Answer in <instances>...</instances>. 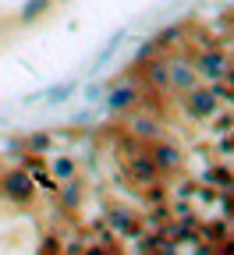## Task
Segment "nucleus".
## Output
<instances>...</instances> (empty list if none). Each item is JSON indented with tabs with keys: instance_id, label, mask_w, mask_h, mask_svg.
<instances>
[{
	"instance_id": "6e6552de",
	"label": "nucleus",
	"mask_w": 234,
	"mask_h": 255,
	"mask_svg": "<svg viewBox=\"0 0 234 255\" xmlns=\"http://www.w3.org/2000/svg\"><path fill=\"white\" fill-rule=\"evenodd\" d=\"M139 85H131V82H121V85H114L110 92H107V110L110 114H131L139 107Z\"/></svg>"
},
{
	"instance_id": "39448f33",
	"label": "nucleus",
	"mask_w": 234,
	"mask_h": 255,
	"mask_svg": "<svg viewBox=\"0 0 234 255\" xmlns=\"http://www.w3.org/2000/svg\"><path fill=\"white\" fill-rule=\"evenodd\" d=\"M231 53L227 50H220V46H213V50H203L195 60H192V68H195V75L203 78V82H220L224 75H227V68H231Z\"/></svg>"
},
{
	"instance_id": "f257e3e1",
	"label": "nucleus",
	"mask_w": 234,
	"mask_h": 255,
	"mask_svg": "<svg viewBox=\"0 0 234 255\" xmlns=\"http://www.w3.org/2000/svg\"><path fill=\"white\" fill-rule=\"evenodd\" d=\"M121 167H124V174L131 177V184H139L142 191L163 181L160 170L153 167L146 145H139V138H124V142H121Z\"/></svg>"
},
{
	"instance_id": "9d476101",
	"label": "nucleus",
	"mask_w": 234,
	"mask_h": 255,
	"mask_svg": "<svg viewBox=\"0 0 234 255\" xmlns=\"http://www.w3.org/2000/svg\"><path fill=\"white\" fill-rule=\"evenodd\" d=\"M50 174H53V181L60 184V181H71V177H78V159L71 156V152H57L53 159H50V167H46Z\"/></svg>"
},
{
	"instance_id": "a211bd4d",
	"label": "nucleus",
	"mask_w": 234,
	"mask_h": 255,
	"mask_svg": "<svg viewBox=\"0 0 234 255\" xmlns=\"http://www.w3.org/2000/svg\"><path fill=\"white\" fill-rule=\"evenodd\" d=\"M39 255H57V238H46L43 248H39Z\"/></svg>"
},
{
	"instance_id": "f8f14e48",
	"label": "nucleus",
	"mask_w": 234,
	"mask_h": 255,
	"mask_svg": "<svg viewBox=\"0 0 234 255\" xmlns=\"http://www.w3.org/2000/svg\"><path fill=\"white\" fill-rule=\"evenodd\" d=\"M181 39H185V25H167L163 32H156L149 43L156 46V53H167V50H174Z\"/></svg>"
},
{
	"instance_id": "7ed1b4c3",
	"label": "nucleus",
	"mask_w": 234,
	"mask_h": 255,
	"mask_svg": "<svg viewBox=\"0 0 234 255\" xmlns=\"http://www.w3.org/2000/svg\"><path fill=\"white\" fill-rule=\"evenodd\" d=\"M0 195L7 202H14V206H28L36 199V184H32V177L21 167H11V170L0 174Z\"/></svg>"
},
{
	"instance_id": "f03ea898",
	"label": "nucleus",
	"mask_w": 234,
	"mask_h": 255,
	"mask_svg": "<svg viewBox=\"0 0 234 255\" xmlns=\"http://www.w3.org/2000/svg\"><path fill=\"white\" fill-rule=\"evenodd\" d=\"M146 152H149V159H153V167L160 170V177H171V174H178L181 167H185V152H181V145L178 142H171V138H153V142H146Z\"/></svg>"
},
{
	"instance_id": "423d86ee",
	"label": "nucleus",
	"mask_w": 234,
	"mask_h": 255,
	"mask_svg": "<svg viewBox=\"0 0 234 255\" xmlns=\"http://www.w3.org/2000/svg\"><path fill=\"white\" fill-rule=\"evenodd\" d=\"M167 78H171V89L174 92H188L192 85H199V75L192 68V60L181 57V53H171L167 57Z\"/></svg>"
},
{
	"instance_id": "f3484780",
	"label": "nucleus",
	"mask_w": 234,
	"mask_h": 255,
	"mask_svg": "<svg viewBox=\"0 0 234 255\" xmlns=\"http://www.w3.org/2000/svg\"><path fill=\"white\" fill-rule=\"evenodd\" d=\"M99 92H103V85H99V82L85 85V103H96V100H99Z\"/></svg>"
},
{
	"instance_id": "2eb2a0df",
	"label": "nucleus",
	"mask_w": 234,
	"mask_h": 255,
	"mask_svg": "<svg viewBox=\"0 0 234 255\" xmlns=\"http://www.w3.org/2000/svg\"><path fill=\"white\" fill-rule=\"evenodd\" d=\"M75 92H78V82H75V78H68V82H60V85L46 89V92H43V100H46L50 107H57V103L68 100V96H75Z\"/></svg>"
},
{
	"instance_id": "ddd939ff",
	"label": "nucleus",
	"mask_w": 234,
	"mask_h": 255,
	"mask_svg": "<svg viewBox=\"0 0 234 255\" xmlns=\"http://www.w3.org/2000/svg\"><path fill=\"white\" fill-rule=\"evenodd\" d=\"M50 7H53V0H25L21 11H18V21L21 25H32V21H39Z\"/></svg>"
},
{
	"instance_id": "0eeeda50",
	"label": "nucleus",
	"mask_w": 234,
	"mask_h": 255,
	"mask_svg": "<svg viewBox=\"0 0 234 255\" xmlns=\"http://www.w3.org/2000/svg\"><path fill=\"white\" fill-rule=\"evenodd\" d=\"M135 68H139L142 82L149 85V92H160V89H171V78H167V57H163V53H156V57H149V60L135 64Z\"/></svg>"
},
{
	"instance_id": "9b49d317",
	"label": "nucleus",
	"mask_w": 234,
	"mask_h": 255,
	"mask_svg": "<svg viewBox=\"0 0 234 255\" xmlns=\"http://www.w3.org/2000/svg\"><path fill=\"white\" fill-rule=\"evenodd\" d=\"M57 199H60V206H64V209H78V206H82V199H85V184H82L78 177H71V181H60V188H57Z\"/></svg>"
},
{
	"instance_id": "20e7f679",
	"label": "nucleus",
	"mask_w": 234,
	"mask_h": 255,
	"mask_svg": "<svg viewBox=\"0 0 234 255\" xmlns=\"http://www.w3.org/2000/svg\"><path fill=\"white\" fill-rule=\"evenodd\" d=\"M181 110L192 117V121H210L220 114V100L210 92V85H192L188 92H181Z\"/></svg>"
},
{
	"instance_id": "1a4fd4ad",
	"label": "nucleus",
	"mask_w": 234,
	"mask_h": 255,
	"mask_svg": "<svg viewBox=\"0 0 234 255\" xmlns=\"http://www.w3.org/2000/svg\"><path fill=\"white\" fill-rule=\"evenodd\" d=\"M128 135H131V138H142V142H153V138L163 135V128H160V121H153V117L128 114Z\"/></svg>"
},
{
	"instance_id": "dca6fc26",
	"label": "nucleus",
	"mask_w": 234,
	"mask_h": 255,
	"mask_svg": "<svg viewBox=\"0 0 234 255\" xmlns=\"http://www.w3.org/2000/svg\"><path fill=\"white\" fill-rule=\"evenodd\" d=\"M50 145H53V135H50V131H36V135L25 138V149H28L32 156H43Z\"/></svg>"
},
{
	"instance_id": "4468645a",
	"label": "nucleus",
	"mask_w": 234,
	"mask_h": 255,
	"mask_svg": "<svg viewBox=\"0 0 234 255\" xmlns=\"http://www.w3.org/2000/svg\"><path fill=\"white\" fill-rule=\"evenodd\" d=\"M203 184H210V188H217V191H231V188H234V174H231L227 167H210V170L203 174Z\"/></svg>"
}]
</instances>
